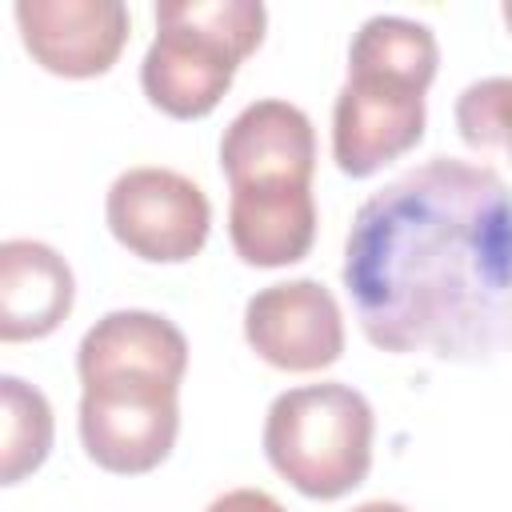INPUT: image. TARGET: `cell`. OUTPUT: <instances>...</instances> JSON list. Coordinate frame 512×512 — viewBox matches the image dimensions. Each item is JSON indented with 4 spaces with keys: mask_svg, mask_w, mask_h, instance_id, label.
Returning <instances> with one entry per match:
<instances>
[{
    "mask_svg": "<svg viewBox=\"0 0 512 512\" xmlns=\"http://www.w3.org/2000/svg\"><path fill=\"white\" fill-rule=\"evenodd\" d=\"M340 280L380 352L444 364L512 352V184L456 156L400 172L356 208Z\"/></svg>",
    "mask_w": 512,
    "mask_h": 512,
    "instance_id": "6da1fadb",
    "label": "cell"
},
{
    "mask_svg": "<svg viewBox=\"0 0 512 512\" xmlns=\"http://www.w3.org/2000/svg\"><path fill=\"white\" fill-rule=\"evenodd\" d=\"M268 8L260 0H164L156 40L140 64V88L172 120L208 116L260 48Z\"/></svg>",
    "mask_w": 512,
    "mask_h": 512,
    "instance_id": "7a4b0ae2",
    "label": "cell"
},
{
    "mask_svg": "<svg viewBox=\"0 0 512 512\" xmlns=\"http://www.w3.org/2000/svg\"><path fill=\"white\" fill-rule=\"evenodd\" d=\"M376 416L364 392L340 380L288 388L264 416L268 464L308 500H340L372 468Z\"/></svg>",
    "mask_w": 512,
    "mask_h": 512,
    "instance_id": "3957f363",
    "label": "cell"
},
{
    "mask_svg": "<svg viewBox=\"0 0 512 512\" xmlns=\"http://www.w3.org/2000/svg\"><path fill=\"white\" fill-rule=\"evenodd\" d=\"M80 444L88 460L116 476L160 468L180 432V380L140 368L80 376Z\"/></svg>",
    "mask_w": 512,
    "mask_h": 512,
    "instance_id": "277c9868",
    "label": "cell"
},
{
    "mask_svg": "<svg viewBox=\"0 0 512 512\" xmlns=\"http://www.w3.org/2000/svg\"><path fill=\"white\" fill-rule=\"evenodd\" d=\"M104 216L112 236L148 264L192 260L212 228V204L196 180L172 168H128L112 180Z\"/></svg>",
    "mask_w": 512,
    "mask_h": 512,
    "instance_id": "5b68a950",
    "label": "cell"
},
{
    "mask_svg": "<svg viewBox=\"0 0 512 512\" xmlns=\"http://www.w3.org/2000/svg\"><path fill=\"white\" fill-rule=\"evenodd\" d=\"M424 120V88L384 72H348L332 108V160L344 176L364 180L412 152Z\"/></svg>",
    "mask_w": 512,
    "mask_h": 512,
    "instance_id": "8992f818",
    "label": "cell"
},
{
    "mask_svg": "<svg viewBox=\"0 0 512 512\" xmlns=\"http://www.w3.org/2000/svg\"><path fill=\"white\" fill-rule=\"evenodd\" d=\"M244 340L280 372H320L344 356V316L320 280L268 284L244 304Z\"/></svg>",
    "mask_w": 512,
    "mask_h": 512,
    "instance_id": "52a82bcc",
    "label": "cell"
},
{
    "mask_svg": "<svg viewBox=\"0 0 512 512\" xmlns=\"http://www.w3.org/2000/svg\"><path fill=\"white\" fill-rule=\"evenodd\" d=\"M16 24L28 56L68 80L104 76L132 32L120 0H16Z\"/></svg>",
    "mask_w": 512,
    "mask_h": 512,
    "instance_id": "ba28073f",
    "label": "cell"
},
{
    "mask_svg": "<svg viewBox=\"0 0 512 512\" xmlns=\"http://www.w3.org/2000/svg\"><path fill=\"white\" fill-rule=\"evenodd\" d=\"M220 172L232 188H308L316 172L312 120L288 100H256L220 136Z\"/></svg>",
    "mask_w": 512,
    "mask_h": 512,
    "instance_id": "9c48e42d",
    "label": "cell"
},
{
    "mask_svg": "<svg viewBox=\"0 0 512 512\" xmlns=\"http://www.w3.org/2000/svg\"><path fill=\"white\" fill-rule=\"evenodd\" d=\"M76 300L68 260L44 240L0 244V340H40L56 332Z\"/></svg>",
    "mask_w": 512,
    "mask_h": 512,
    "instance_id": "30bf717a",
    "label": "cell"
},
{
    "mask_svg": "<svg viewBox=\"0 0 512 512\" xmlns=\"http://www.w3.org/2000/svg\"><path fill=\"white\" fill-rule=\"evenodd\" d=\"M228 236L244 264L284 268L308 256L316 240V200L308 188H232Z\"/></svg>",
    "mask_w": 512,
    "mask_h": 512,
    "instance_id": "8fae6325",
    "label": "cell"
},
{
    "mask_svg": "<svg viewBox=\"0 0 512 512\" xmlns=\"http://www.w3.org/2000/svg\"><path fill=\"white\" fill-rule=\"evenodd\" d=\"M104 368H144V372H164L172 380H184L188 372V340L184 332L144 308H120L100 316L80 348H76V372H104Z\"/></svg>",
    "mask_w": 512,
    "mask_h": 512,
    "instance_id": "7c38bea8",
    "label": "cell"
},
{
    "mask_svg": "<svg viewBox=\"0 0 512 512\" xmlns=\"http://www.w3.org/2000/svg\"><path fill=\"white\" fill-rule=\"evenodd\" d=\"M440 48L428 24L408 16H372L360 24L348 48V72H384L428 92L436 80Z\"/></svg>",
    "mask_w": 512,
    "mask_h": 512,
    "instance_id": "4fadbf2b",
    "label": "cell"
},
{
    "mask_svg": "<svg viewBox=\"0 0 512 512\" xmlns=\"http://www.w3.org/2000/svg\"><path fill=\"white\" fill-rule=\"evenodd\" d=\"M52 404L20 376H0V484H20L52 452Z\"/></svg>",
    "mask_w": 512,
    "mask_h": 512,
    "instance_id": "5bb4252c",
    "label": "cell"
},
{
    "mask_svg": "<svg viewBox=\"0 0 512 512\" xmlns=\"http://www.w3.org/2000/svg\"><path fill=\"white\" fill-rule=\"evenodd\" d=\"M456 132L476 152L512 160V76H484L456 96Z\"/></svg>",
    "mask_w": 512,
    "mask_h": 512,
    "instance_id": "9a60e30c",
    "label": "cell"
},
{
    "mask_svg": "<svg viewBox=\"0 0 512 512\" xmlns=\"http://www.w3.org/2000/svg\"><path fill=\"white\" fill-rule=\"evenodd\" d=\"M204 512H288V508L260 488H232V492L216 496Z\"/></svg>",
    "mask_w": 512,
    "mask_h": 512,
    "instance_id": "2e32d148",
    "label": "cell"
},
{
    "mask_svg": "<svg viewBox=\"0 0 512 512\" xmlns=\"http://www.w3.org/2000/svg\"><path fill=\"white\" fill-rule=\"evenodd\" d=\"M352 512H408V508L396 504V500H368V504H360V508H352Z\"/></svg>",
    "mask_w": 512,
    "mask_h": 512,
    "instance_id": "e0dca14e",
    "label": "cell"
},
{
    "mask_svg": "<svg viewBox=\"0 0 512 512\" xmlns=\"http://www.w3.org/2000/svg\"><path fill=\"white\" fill-rule=\"evenodd\" d=\"M500 16H504V24H508V32H512V0L500 4Z\"/></svg>",
    "mask_w": 512,
    "mask_h": 512,
    "instance_id": "ac0fdd59",
    "label": "cell"
}]
</instances>
